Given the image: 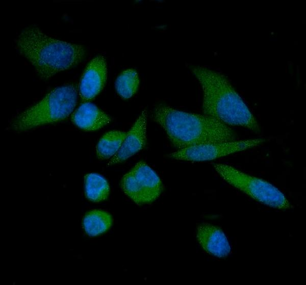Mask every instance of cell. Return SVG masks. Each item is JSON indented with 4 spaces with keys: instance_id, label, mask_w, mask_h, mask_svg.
Returning a JSON list of instances; mask_svg holds the SVG:
<instances>
[{
    "instance_id": "1",
    "label": "cell",
    "mask_w": 306,
    "mask_h": 285,
    "mask_svg": "<svg viewBox=\"0 0 306 285\" xmlns=\"http://www.w3.org/2000/svg\"><path fill=\"white\" fill-rule=\"evenodd\" d=\"M190 70L202 88L204 115L230 127L260 132L255 117L224 74L200 66H191Z\"/></svg>"
},
{
    "instance_id": "2",
    "label": "cell",
    "mask_w": 306,
    "mask_h": 285,
    "mask_svg": "<svg viewBox=\"0 0 306 285\" xmlns=\"http://www.w3.org/2000/svg\"><path fill=\"white\" fill-rule=\"evenodd\" d=\"M152 118L178 149L237 140V134L231 127L204 114L187 113L160 104L154 109Z\"/></svg>"
},
{
    "instance_id": "3",
    "label": "cell",
    "mask_w": 306,
    "mask_h": 285,
    "mask_svg": "<svg viewBox=\"0 0 306 285\" xmlns=\"http://www.w3.org/2000/svg\"><path fill=\"white\" fill-rule=\"evenodd\" d=\"M16 45L44 79L76 65L85 55L83 46L54 39L35 27L27 28L20 33Z\"/></svg>"
},
{
    "instance_id": "4",
    "label": "cell",
    "mask_w": 306,
    "mask_h": 285,
    "mask_svg": "<svg viewBox=\"0 0 306 285\" xmlns=\"http://www.w3.org/2000/svg\"><path fill=\"white\" fill-rule=\"evenodd\" d=\"M77 100L76 85L69 84L57 88L18 116L12 127L16 131L22 132L62 120L73 111Z\"/></svg>"
},
{
    "instance_id": "5",
    "label": "cell",
    "mask_w": 306,
    "mask_h": 285,
    "mask_svg": "<svg viewBox=\"0 0 306 285\" xmlns=\"http://www.w3.org/2000/svg\"><path fill=\"white\" fill-rule=\"evenodd\" d=\"M213 167L224 180L254 200L276 209L291 208L285 195L268 182L247 174L227 164L215 163L213 164Z\"/></svg>"
},
{
    "instance_id": "6",
    "label": "cell",
    "mask_w": 306,
    "mask_h": 285,
    "mask_svg": "<svg viewBox=\"0 0 306 285\" xmlns=\"http://www.w3.org/2000/svg\"><path fill=\"white\" fill-rule=\"evenodd\" d=\"M121 186L124 194L138 205L152 202L163 191L159 175L142 161L137 163L123 176Z\"/></svg>"
},
{
    "instance_id": "7",
    "label": "cell",
    "mask_w": 306,
    "mask_h": 285,
    "mask_svg": "<svg viewBox=\"0 0 306 285\" xmlns=\"http://www.w3.org/2000/svg\"><path fill=\"white\" fill-rule=\"evenodd\" d=\"M265 139H254L230 142L200 144L178 149L169 158L189 161H205L247 150L264 143Z\"/></svg>"
},
{
    "instance_id": "8",
    "label": "cell",
    "mask_w": 306,
    "mask_h": 285,
    "mask_svg": "<svg viewBox=\"0 0 306 285\" xmlns=\"http://www.w3.org/2000/svg\"><path fill=\"white\" fill-rule=\"evenodd\" d=\"M107 74V64L103 56H97L89 63L79 86V93L83 101L90 100L99 93L106 81Z\"/></svg>"
},
{
    "instance_id": "9",
    "label": "cell",
    "mask_w": 306,
    "mask_h": 285,
    "mask_svg": "<svg viewBox=\"0 0 306 285\" xmlns=\"http://www.w3.org/2000/svg\"><path fill=\"white\" fill-rule=\"evenodd\" d=\"M147 113L144 109L127 133L126 136L116 154L108 165L122 162L142 149L146 143Z\"/></svg>"
},
{
    "instance_id": "10",
    "label": "cell",
    "mask_w": 306,
    "mask_h": 285,
    "mask_svg": "<svg viewBox=\"0 0 306 285\" xmlns=\"http://www.w3.org/2000/svg\"><path fill=\"white\" fill-rule=\"evenodd\" d=\"M197 241L208 253L218 257H224L231 252V248L222 230L209 223H202L197 228Z\"/></svg>"
},
{
    "instance_id": "11",
    "label": "cell",
    "mask_w": 306,
    "mask_h": 285,
    "mask_svg": "<svg viewBox=\"0 0 306 285\" xmlns=\"http://www.w3.org/2000/svg\"><path fill=\"white\" fill-rule=\"evenodd\" d=\"M72 121L83 130L94 131L109 123L111 119L94 104L85 102L74 112Z\"/></svg>"
},
{
    "instance_id": "12",
    "label": "cell",
    "mask_w": 306,
    "mask_h": 285,
    "mask_svg": "<svg viewBox=\"0 0 306 285\" xmlns=\"http://www.w3.org/2000/svg\"><path fill=\"white\" fill-rule=\"evenodd\" d=\"M113 219L108 212L93 210L88 212L83 220V226L86 234L90 237L100 235L112 226Z\"/></svg>"
},
{
    "instance_id": "13",
    "label": "cell",
    "mask_w": 306,
    "mask_h": 285,
    "mask_svg": "<svg viewBox=\"0 0 306 285\" xmlns=\"http://www.w3.org/2000/svg\"><path fill=\"white\" fill-rule=\"evenodd\" d=\"M126 134L123 131H112L103 135L96 147L98 158L106 160L115 156L119 150Z\"/></svg>"
},
{
    "instance_id": "14",
    "label": "cell",
    "mask_w": 306,
    "mask_h": 285,
    "mask_svg": "<svg viewBox=\"0 0 306 285\" xmlns=\"http://www.w3.org/2000/svg\"><path fill=\"white\" fill-rule=\"evenodd\" d=\"M86 197L93 202L106 200L110 193V186L107 180L96 173H89L85 176Z\"/></svg>"
},
{
    "instance_id": "15",
    "label": "cell",
    "mask_w": 306,
    "mask_h": 285,
    "mask_svg": "<svg viewBox=\"0 0 306 285\" xmlns=\"http://www.w3.org/2000/svg\"><path fill=\"white\" fill-rule=\"evenodd\" d=\"M139 83L137 72L133 69H126L122 71L116 80V90L121 98L128 99L137 92Z\"/></svg>"
}]
</instances>
